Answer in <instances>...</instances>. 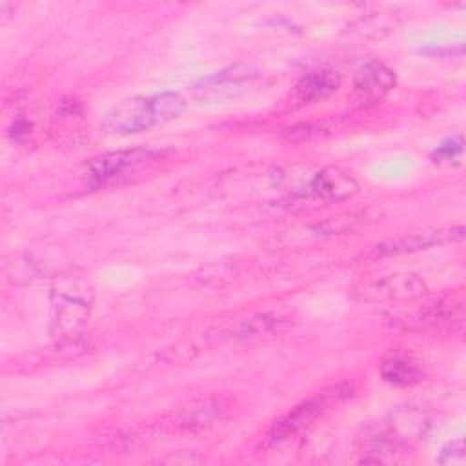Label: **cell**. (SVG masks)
Here are the masks:
<instances>
[{
    "instance_id": "13",
    "label": "cell",
    "mask_w": 466,
    "mask_h": 466,
    "mask_svg": "<svg viewBox=\"0 0 466 466\" xmlns=\"http://www.w3.org/2000/svg\"><path fill=\"white\" fill-rule=\"evenodd\" d=\"M439 464H446V466H464L466 462V451H464V441L462 437L446 442L441 448V453L437 457Z\"/></svg>"
},
{
    "instance_id": "4",
    "label": "cell",
    "mask_w": 466,
    "mask_h": 466,
    "mask_svg": "<svg viewBox=\"0 0 466 466\" xmlns=\"http://www.w3.org/2000/svg\"><path fill=\"white\" fill-rule=\"evenodd\" d=\"M160 157V151L146 149V147H131V149H118L98 155L89 160V175L95 184H109L124 177L126 173H133L146 162H151Z\"/></svg>"
},
{
    "instance_id": "3",
    "label": "cell",
    "mask_w": 466,
    "mask_h": 466,
    "mask_svg": "<svg viewBox=\"0 0 466 466\" xmlns=\"http://www.w3.org/2000/svg\"><path fill=\"white\" fill-rule=\"evenodd\" d=\"M357 191L359 182L353 178L351 173L339 166H328L311 177L306 189L299 193V197L311 204L328 206L348 200Z\"/></svg>"
},
{
    "instance_id": "9",
    "label": "cell",
    "mask_w": 466,
    "mask_h": 466,
    "mask_svg": "<svg viewBox=\"0 0 466 466\" xmlns=\"http://www.w3.org/2000/svg\"><path fill=\"white\" fill-rule=\"evenodd\" d=\"M340 86V75L331 69H322V71H313L304 75L295 89H293V98L300 104H309L319 98H324L337 91Z\"/></svg>"
},
{
    "instance_id": "10",
    "label": "cell",
    "mask_w": 466,
    "mask_h": 466,
    "mask_svg": "<svg viewBox=\"0 0 466 466\" xmlns=\"http://www.w3.org/2000/svg\"><path fill=\"white\" fill-rule=\"evenodd\" d=\"M284 322V317L279 313H258L249 319L240 320L235 329H231L233 339H251V337H260L266 333L275 331L280 324Z\"/></svg>"
},
{
    "instance_id": "5",
    "label": "cell",
    "mask_w": 466,
    "mask_h": 466,
    "mask_svg": "<svg viewBox=\"0 0 466 466\" xmlns=\"http://www.w3.org/2000/svg\"><path fill=\"white\" fill-rule=\"evenodd\" d=\"M426 291V282L415 273H391L366 282L357 289V293L368 300H413Z\"/></svg>"
},
{
    "instance_id": "14",
    "label": "cell",
    "mask_w": 466,
    "mask_h": 466,
    "mask_svg": "<svg viewBox=\"0 0 466 466\" xmlns=\"http://www.w3.org/2000/svg\"><path fill=\"white\" fill-rule=\"evenodd\" d=\"M461 153H462V138H461V137H453V138L444 140V142L435 149V158L450 162V160L461 157Z\"/></svg>"
},
{
    "instance_id": "15",
    "label": "cell",
    "mask_w": 466,
    "mask_h": 466,
    "mask_svg": "<svg viewBox=\"0 0 466 466\" xmlns=\"http://www.w3.org/2000/svg\"><path fill=\"white\" fill-rule=\"evenodd\" d=\"M320 129L315 127L313 124H297V126H291L288 129H284V137L291 142H302V140H308L311 138L313 135H317Z\"/></svg>"
},
{
    "instance_id": "6",
    "label": "cell",
    "mask_w": 466,
    "mask_h": 466,
    "mask_svg": "<svg viewBox=\"0 0 466 466\" xmlns=\"http://www.w3.org/2000/svg\"><path fill=\"white\" fill-rule=\"evenodd\" d=\"M464 238V228H450V229H433V231H420V233H410L395 238L382 240L371 248L373 257H390V255H402V253H413L420 249H428L435 244L442 242H453Z\"/></svg>"
},
{
    "instance_id": "12",
    "label": "cell",
    "mask_w": 466,
    "mask_h": 466,
    "mask_svg": "<svg viewBox=\"0 0 466 466\" xmlns=\"http://www.w3.org/2000/svg\"><path fill=\"white\" fill-rule=\"evenodd\" d=\"M353 31H357L360 36L366 38H382V35L377 31V27L380 31H384L386 35L391 31L393 24L391 18L388 15H375V16H368V18H360L355 24H351Z\"/></svg>"
},
{
    "instance_id": "11",
    "label": "cell",
    "mask_w": 466,
    "mask_h": 466,
    "mask_svg": "<svg viewBox=\"0 0 466 466\" xmlns=\"http://www.w3.org/2000/svg\"><path fill=\"white\" fill-rule=\"evenodd\" d=\"M380 375L388 384L393 386H411L420 380V370L404 359H390L380 364Z\"/></svg>"
},
{
    "instance_id": "7",
    "label": "cell",
    "mask_w": 466,
    "mask_h": 466,
    "mask_svg": "<svg viewBox=\"0 0 466 466\" xmlns=\"http://www.w3.org/2000/svg\"><path fill=\"white\" fill-rule=\"evenodd\" d=\"M395 73L379 60L360 66L353 78V96L360 104H375L395 87Z\"/></svg>"
},
{
    "instance_id": "2",
    "label": "cell",
    "mask_w": 466,
    "mask_h": 466,
    "mask_svg": "<svg viewBox=\"0 0 466 466\" xmlns=\"http://www.w3.org/2000/svg\"><path fill=\"white\" fill-rule=\"evenodd\" d=\"M91 286L78 277H62L51 289V335L58 340L75 339L89 319Z\"/></svg>"
},
{
    "instance_id": "1",
    "label": "cell",
    "mask_w": 466,
    "mask_h": 466,
    "mask_svg": "<svg viewBox=\"0 0 466 466\" xmlns=\"http://www.w3.org/2000/svg\"><path fill=\"white\" fill-rule=\"evenodd\" d=\"M186 107L178 93L164 91L153 96H131L116 104L106 116L107 126L122 135L142 133L157 124L177 118Z\"/></svg>"
},
{
    "instance_id": "8",
    "label": "cell",
    "mask_w": 466,
    "mask_h": 466,
    "mask_svg": "<svg viewBox=\"0 0 466 466\" xmlns=\"http://www.w3.org/2000/svg\"><path fill=\"white\" fill-rule=\"evenodd\" d=\"M322 410H324V402L320 399H309L295 406L273 424L268 435V441L271 444H280L284 441L293 439L295 435L302 433L322 413Z\"/></svg>"
}]
</instances>
